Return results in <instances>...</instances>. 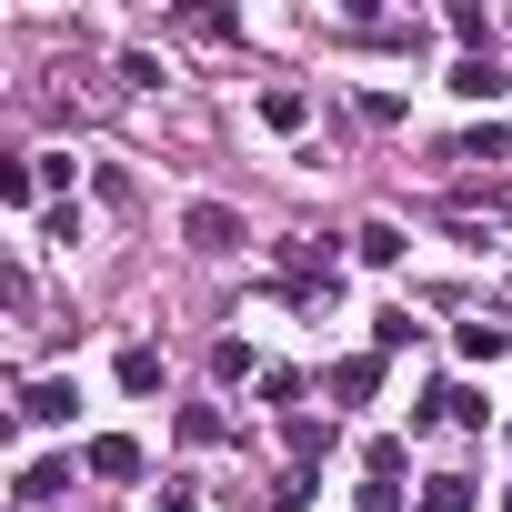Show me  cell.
I'll list each match as a JSON object with an SVG mask.
<instances>
[{"label": "cell", "mask_w": 512, "mask_h": 512, "mask_svg": "<svg viewBox=\"0 0 512 512\" xmlns=\"http://www.w3.org/2000/svg\"><path fill=\"white\" fill-rule=\"evenodd\" d=\"M181 241H191V251H231V241H241V211H231V201H191V211H181Z\"/></svg>", "instance_id": "cell-1"}, {"label": "cell", "mask_w": 512, "mask_h": 512, "mask_svg": "<svg viewBox=\"0 0 512 512\" xmlns=\"http://www.w3.org/2000/svg\"><path fill=\"white\" fill-rule=\"evenodd\" d=\"M121 392H161V342H121Z\"/></svg>", "instance_id": "cell-8"}, {"label": "cell", "mask_w": 512, "mask_h": 512, "mask_svg": "<svg viewBox=\"0 0 512 512\" xmlns=\"http://www.w3.org/2000/svg\"><path fill=\"white\" fill-rule=\"evenodd\" d=\"M452 352H462V362H502L512 332H502V322H452Z\"/></svg>", "instance_id": "cell-5"}, {"label": "cell", "mask_w": 512, "mask_h": 512, "mask_svg": "<svg viewBox=\"0 0 512 512\" xmlns=\"http://www.w3.org/2000/svg\"><path fill=\"white\" fill-rule=\"evenodd\" d=\"M211 372H221V382H251V372H262V362H251L241 342H211Z\"/></svg>", "instance_id": "cell-17"}, {"label": "cell", "mask_w": 512, "mask_h": 512, "mask_svg": "<svg viewBox=\"0 0 512 512\" xmlns=\"http://www.w3.org/2000/svg\"><path fill=\"white\" fill-rule=\"evenodd\" d=\"M422 512H472V482H462V472H432V482H422Z\"/></svg>", "instance_id": "cell-14"}, {"label": "cell", "mask_w": 512, "mask_h": 512, "mask_svg": "<svg viewBox=\"0 0 512 512\" xmlns=\"http://www.w3.org/2000/svg\"><path fill=\"white\" fill-rule=\"evenodd\" d=\"M262 402L292 422V412H302V372H262Z\"/></svg>", "instance_id": "cell-16"}, {"label": "cell", "mask_w": 512, "mask_h": 512, "mask_svg": "<svg viewBox=\"0 0 512 512\" xmlns=\"http://www.w3.org/2000/svg\"><path fill=\"white\" fill-rule=\"evenodd\" d=\"M61 482H71V462H31V472H21V512H41Z\"/></svg>", "instance_id": "cell-13"}, {"label": "cell", "mask_w": 512, "mask_h": 512, "mask_svg": "<svg viewBox=\"0 0 512 512\" xmlns=\"http://www.w3.org/2000/svg\"><path fill=\"white\" fill-rule=\"evenodd\" d=\"M502 512H512V492H502Z\"/></svg>", "instance_id": "cell-21"}, {"label": "cell", "mask_w": 512, "mask_h": 512, "mask_svg": "<svg viewBox=\"0 0 512 512\" xmlns=\"http://www.w3.org/2000/svg\"><path fill=\"white\" fill-rule=\"evenodd\" d=\"M282 442H292V472H312V462L332 452V422H312V412H292V422H282Z\"/></svg>", "instance_id": "cell-6"}, {"label": "cell", "mask_w": 512, "mask_h": 512, "mask_svg": "<svg viewBox=\"0 0 512 512\" xmlns=\"http://www.w3.org/2000/svg\"><path fill=\"white\" fill-rule=\"evenodd\" d=\"M502 442H512V432H502Z\"/></svg>", "instance_id": "cell-22"}, {"label": "cell", "mask_w": 512, "mask_h": 512, "mask_svg": "<svg viewBox=\"0 0 512 512\" xmlns=\"http://www.w3.org/2000/svg\"><path fill=\"white\" fill-rule=\"evenodd\" d=\"M31 171H41V191H71V171H81V161H71V151H31Z\"/></svg>", "instance_id": "cell-18"}, {"label": "cell", "mask_w": 512, "mask_h": 512, "mask_svg": "<svg viewBox=\"0 0 512 512\" xmlns=\"http://www.w3.org/2000/svg\"><path fill=\"white\" fill-rule=\"evenodd\" d=\"M21 422H41V432H61V422H81V392H71L61 372H41V382L21 392Z\"/></svg>", "instance_id": "cell-2"}, {"label": "cell", "mask_w": 512, "mask_h": 512, "mask_svg": "<svg viewBox=\"0 0 512 512\" xmlns=\"http://www.w3.org/2000/svg\"><path fill=\"white\" fill-rule=\"evenodd\" d=\"M382 392V352H352V362H332V402H372Z\"/></svg>", "instance_id": "cell-4"}, {"label": "cell", "mask_w": 512, "mask_h": 512, "mask_svg": "<svg viewBox=\"0 0 512 512\" xmlns=\"http://www.w3.org/2000/svg\"><path fill=\"white\" fill-rule=\"evenodd\" d=\"M262 121H272V131H302V121H312V91L272 81V91H262Z\"/></svg>", "instance_id": "cell-7"}, {"label": "cell", "mask_w": 512, "mask_h": 512, "mask_svg": "<svg viewBox=\"0 0 512 512\" xmlns=\"http://www.w3.org/2000/svg\"><path fill=\"white\" fill-rule=\"evenodd\" d=\"M362 472H372V482H402V472H412V452L382 432V442H362Z\"/></svg>", "instance_id": "cell-12"}, {"label": "cell", "mask_w": 512, "mask_h": 512, "mask_svg": "<svg viewBox=\"0 0 512 512\" xmlns=\"http://www.w3.org/2000/svg\"><path fill=\"white\" fill-rule=\"evenodd\" d=\"M452 91H462V101H492V91H502V71L472 51V61H452Z\"/></svg>", "instance_id": "cell-11"}, {"label": "cell", "mask_w": 512, "mask_h": 512, "mask_svg": "<svg viewBox=\"0 0 512 512\" xmlns=\"http://www.w3.org/2000/svg\"><path fill=\"white\" fill-rule=\"evenodd\" d=\"M452 161H512V131H502V121H472V131H462V151H452Z\"/></svg>", "instance_id": "cell-9"}, {"label": "cell", "mask_w": 512, "mask_h": 512, "mask_svg": "<svg viewBox=\"0 0 512 512\" xmlns=\"http://www.w3.org/2000/svg\"><path fill=\"white\" fill-rule=\"evenodd\" d=\"M81 462H91L101 482H131V472H141V442H131V432H91V442H81Z\"/></svg>", "instance_id": "cell-3"}, {"label": "cell", "mask_w": 512, "mask_h": 512, "mask_svg": "<svg viewBox=\"0 0 512 512\" xmlns=\"http://www.w3.org/2000/svg\"><path fill=\"white\" fill-rule=\"evenodd\" d=\"M151 512H201V492H181V482H161V492H151Z\"/></svg>", "instance_id": "cell-20"}, {"label": "cell", "mask_w": 512, "mask_h": 512, "mask_svg": "<svg viewBox=\"0 0 512 512\" xmlns=\"http://www.w3.org/2000/svg\"><path fill=\"white\" fill-rule=\"evenodd\" d=\"M352 251H362V262H402V231H392V221H362Z\"/></svg>", "instance_id": "cell-15"}, {"label": "cell", "mask_w": 512, "mask_h": 512, "mask_svg": "<svg viewBox=\"0 0 512 512\" xmlns=\"http://www.w3.org/2000/svg\"><path fill=\"white\" fill-rule=\"evenodd\" d=\"M362 512H402V482H362Z\"/></svg>", "instance_id": "cell-19"}, {"label": "cell", "mask_w": 512, "mask_h": 512, "mask_svg": "<svg viewBox=\"0 0 512 512\" xmlns=\"http://www.w3.org/2000/svg\"><path fill=\"white\" fill-rule=\"evenodd\" d=\"M41 201V171L31 161H0V211H31Z\"/></svg>", "instance_id": "cell-10"}]
</instances>
